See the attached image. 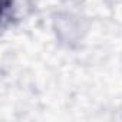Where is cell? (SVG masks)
Instances as JSON below:
<instances>
[{"label": "cell", "instance_id": "obj_1", "mask_svg": "<svg viewBox=\"0 0 122 122\" xmlns=\"http://www.w3.org/2000/svg\"><path fill=\"white\" fill-rule=\"evenodd\" d=\"M32 10L30 0H2V27L15 25L26 17Z\"/></svg>", "mask_w": 122, "mask_h": 122}]
</instances>
